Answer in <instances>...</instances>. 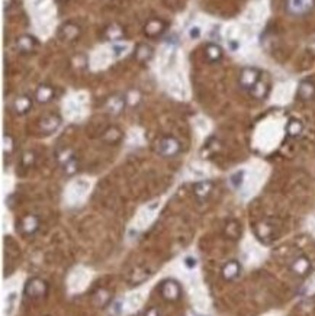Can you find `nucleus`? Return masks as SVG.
Instances as JSON below:
<instances>
[{"label":"nucleus","instance_id":"nucleus-1","mask_svg":"<svg viewBox=\"0 0 315 316\" xmlns=\"http://www.w3.org/2000/svg\"><path fill=\"white\" fill-rule=\"evenodd\" d=\"M49 290V286L48 283L41 278V277H31L26 283H25V287H24V293L28 299H42L47 296Z\"/></svg>","mask_w":315,"mask_h":316},{"label":"nucleus","instance_id":"nucleus-2","mask_svg":"<svg viewBox=\"0 0 315 316\" xmlns=\"http://www.w3.org/2000/svg\"><path fill=\"white\" fill-rule=\"evenodd\" d=\"M160 296L166 302H177L182 297V286L174 278H166L158 286Z\"/></svg>","mask_w":315,"mask_h":316},{"label":"nucleus","instance_id":"nucleus-3","mask_svg":"<svg viewBox=\"0 0 315 316\" xmlns=\"http://www.w3.org/2000/svg\"><path fill=\"white\" fill-rule=\"evenodd\" d=\"M58 162L63 168V171L67 176H74L79 170V159L74 156V153L69 148H64L63 151H60L57 154Z\"/></svg>","mask_w":315,"mask_h":316},{"label":"nucleus","instance_id":"nucleus-4","mask_svg":"<svg viewBox=\"0 0 315 316\" xmlns=\"http://www.w3.org/2000/svg\"><path fill=\"white\" fill-rule=\"evenodd\" d=\"M182 150V145L177 138L174 136H163L158 142L157 151L161 157L173 158L176 157Z\"/></svg>","mask_w":315,"mask_h":316},{"label":"nucleus","instance_id":"nucleus-5","mask_svg":"<svg viewBox=\"0 0 315 316\" xmlns=\"http://www.w3.org/2000/svg\"><path fill=\"white\" fill-rule=\"evenodd\" d=\"M262 79V71L256 67H245L241 70L240 77H238V83L241 86V89L250 91L259 81Z\"/></svg>","mask_w":315,"mask_h":316},{"label":"nucleus","instance_id":"nucleus-6","mask_svg":"<svg viewBox=\"0 0 315 316\" xmlns=\"http://www.w3.org/2000/svg\"><path fill=\"white\" fill-rule=\"evenodd\" d=\"M315 7V0H286V10L292 16H305Z\"/></svg>","mask_w":315,"mask_h":316},{"label":"nucleus","instance_id":"nucleus-7","mask_svg":"<svg viewBox=\"0 0 315 316\" xmlns=\"http://www.w3.org/2000/svg\"><path fill=\"white\" fill-rule=\"evenodd\" d=\"M40 225H41L40 218H38L37 215L29 213V215H25V216L21 219L18 229L21 231V234H22V235L31 237V235L37 234V231L40 229Z\"/></svg>","mask_w":315,"mask_h":316},{"label":"nucleus","instance_id":"nucleus-8","mask_svg":"<svg viewBox=\"0 0 315 316\" xmlns=\"http://www.w3.org/2000/svg\"><path fill=\"white\" fill-rule=\"evenodd\" d=\"M254 234H256V237L259 238L262 242H265V244L272 242L276 238L275 226L270 222H267V221L257 222L254 225Z\"/></svg>","mask_w":315,"mask_h":316},{"label":"nucleus","instance_id":"nucleus-9","mask_svg":"<svg viewBox=\"0 0 315 316\" xmlns=\"http://www.w3.org/2000/svg\"><path fill=\"white\" fill-rule=\"evenodd\" d=\"M311 267H313V264H311L310 258L305 257V255H299V257H296V258L291 263L289 270H291L295 276L305 277L310 274Z\"/></svg>","mask_w":315,"mask_h":316},{"label":"nucleus","instance_id":"nucleus-10","mask_svg":"<svg viewBox=\"0 0 315 316\" xmlns=\"http://www.w3.org/2000/svg\"><path fill=\"white\" fill-rule=\"evenodd\" d=\"M167 31V23L161 19H151L144 26V34L148 38H158Z\"/></svg>","mask_w":315,"mask_h":316},{"label":"nucleus","instance_id":"nucleus-11","mask_svg":"<svg viewBox=\"0 0 315 316\" xmlns=\"http://www.w3.org/2000/svg\"><path fill=\"white\" fill-rule=\"evenodd\" d=\"M298 97L302 102H311L315 99V83L313 80L305 79L298 84Z\"/></svg>","mask_w":315,"mask_h":316},{"label":"nucleus","instance_id":"nucleus-12","mask_svg":"<svg viewBox=\"0 0 315 316\" xmlns=\"http://www.w3.org/2000/svg\"><path fill=\"white\" fill-rule=\"evenodd\" d=\"M61 125V118L58 115H47L45 118L41 119L40 131L44 135H51L54 134Z\"/></svg>","mask_w":315,"mask_h":316},{"label":"nucleus","instance_id":"nucleus-13","mask_svg":"<svg viewBox=\"0 0 315 316\" xmlns=\"http://www.w3.org/2000/svg\"><path fill=\"white\" fill-rule=\"evenodd\" d=\"M32 106H34V100L28 94L18 96L13 100V105H12V108H13V111H15L16 115H26L32 109Z\"/></svg>","mask_w":315,"mask_h":316},{"label":"nucleus","instance_id":"nucleus-14","mask_svg":"<svg viewBox=\"0 0 315 316\" xmlns=\"http://www.w3.org/2000/svg\"><path fill=\"white\" fill-rule=\"evenodd\" d=\"M80 32L81 31H80L79 25H76L73 22H67L60 28L58 35L64 42H74L80 37Z\"/></svg>","mask_w":315,"mask_h":316},{"label":"nucleus","instance_id":"nucleus-15","mask_svg":"<svg viewBox=\"0 0 315 316\" xmlns=\"http://www.w3.org/2000/svg\"><path fill=\"white\" fill-rule=\"evenodd\" d=\"M15 45L21 54H32L38 46V41L35 40L32 35H22L16 40Z\"/></svg>","mask_w":315,"mask_h":316},{"label":"nucleus","instance_id":"nucleus-16","mask_svg":"<svg viewBox=\"0 0 315 316\" xmlns=\"http://www.w3.org/2000/svg\"><path fill=\"white\" fill-rule=\"evenodd\" d=\"M222 278L225 281H234L237 280L240 274H241V264L237 260H230L224 264L222 270H221Z\"/></svg>","mask_w":315,"mask_h":316},{"label":"nucleus","instance_id":"nucleus-17","mask_svg":"<svg viewBox=\"0 0 315 316\" xmlns=\"http://www.w3.org/2000/svg\"><path fill=\"white\" fill-rule=\"evenodd\" d=\"M125 109V97L121 94H114L106 102V111L111 115H119Z\"/></svg>","mask_w":315,"mask_h":316},{"label":"nucleus","instance_id":"nucleus-18","mask_svg":"<svg viewBox=\"0 0 315 316\" xmlns=\"http://www.w3.org/2000/svg\"><path fill=\"white\" fill-rule=\"evenodd\" d=\"M54 94H55V91L49 84H41V86H38L37 91H35V99H37L38 103L45 105V103H49L54 99Z\"/></svg>","mask_w":315,"mask_h":316},{"label":"nucleus","instance_id":"nucleus-19","mask_svg":"<svg viewBox=\"0 0 315 316\" xmlns=\"http://www.w3.org/2000/svg\"><path fill=\"white\" fill-rule=\"evenodd\" d=\"M212 189H214L212 181H209V180H202V181H197V183L194 184V195H195L196 199H199V200H205V199L211 195Z\"/></svg>","mask_w":315,"mask_h":316},{"label":"nucleus","instance_id":"nucleus-20","mask_svg":"<svg viewBox=\"0 0 315 316\" xmlns=\"http://www.w3.org/2000/svg\"><path fill=\"white\" fill-rule=\"evenodd\" d=\"M153 54H154L153 48L150 45H147V44H140L135 48V60L138 63H141V64L148 63L153 58Z\"/></svg>","mask_w":315,"mask_h":316},{"label":"nucleus","instance_id":"nucleus-21","mask_svg":"<svg viewBox=\"0 0 315 316\" xmlns=\"http://www.w3.org/2000/svg\"><path fill=\"white\" fill-rule=\"evenodd\" d=\"M205 58L208 63H218L222 58V48L218 44H208L205 46Z\"/></svg>","mask_w":315,"mask_h":316},{"label":"nucleus","instance_id":"nucleus-22","mask_svg":"<svg viewBox=\"0 0 315 316\" xmlns=\"http://www.w3.org/2000/svg\"><path fill=\"white\" fill-rule=\"evenodd\" d=\"M112 302V293L108 289H99L93 294V303L97 308H106Z\"/></svg>","mask_w":315,"mask_h":316},{"label":"nucleus","instance_id":"nucleus-23","mask_svg":"<svg viewBox=\"0 0 315 316\" xmlns=\"http://www.w3.org/2000/svg\"><path fill=\"white\" fill-rule=\"evenodd\" d=\"M122 136H123V135H122V131L119 129L118 126H109V128H106V131L103 132L102 139H103L106 144L115 145V144L121 142Z\"/></svg>","mask_w":315,"mask_h":316},{"label":"nucleus","instance_id":"nucleus-24","mask_svg":"<svg viewBox=\"0 0 315 316\" xmlns=\"http://www.w3.org/2000/svg\"><path fill=\"white\" fill-rule=\"evenodd\" d=\"M224 235L228 238V239H231V241L240 239L241 238V225L237 221H234V219L228 221L225 224V228H224Z\"/></svg>","mask_w":315,"mask_h":316},{"label":"nucleus","instance_id":"nucleus-25","mask_svg":"<svg viewBox=\"0 0 315 316\" xmlns=\"http://www.w3.org/2000/svg\"><path fill=\"white\" fill-rule=\"evenodd\" d=\"M304 132V123L299 119H291L286 125V134L289 138H298Z\"/></svg>","mask_w":315,"mask_h":316},{"label":"nucleus","instance_id":"nucleus-26","mask_svg":"<svg viewBox=\"0 0 315 316\" xmlns=\"http://www.w3.org/2000/svg\"><path fill=\"white\" fill-rule=\"evenodd\" d=\"M123 28L118 25V23H112L109 25L106 29H105V38L108 41H112V42H117V41L122 40L123 38Z\"/></svg>","mask_w":315,"mask_h":316},{"label":"nucleus","instance_id":"nucleus-27","mask_svg":"<svg viewBox=\"0 0 315 316\" xmlns=\"http://www.w3.org/2000/svg\"><path fill=\"white\" fill-rule=\"evenodd\" d=\"M267 93H269V84H267L266 81H263L262 79H260V81L250 90V94H251L254 99H257V100H263V99L267 96Z\"/></svg>","mask_w":315,"mask_h":316},{"label":"nucleus","instance_id":"nucleus-28","mask_svg":"<svg viewBox=\"0 0 315 316\" xmlns=\"http://www.w3.org/2000/svg\"><path fill=\"white\" fill-rule=\"evenodd\" d=\"M244 176H245V173L241 170V171H237V173H234V174L230 177V183H231V186H233L234 189H240V187L242 186Z\"/></svg>","mask_w":315,"mask_h":316},{"label":"nucleus","instance_id":"nucleus-29","mask_svg":"<svg viewBox=\"0 0 315 316\" xmlns=\"http://www.w3.org/2000/svg\"><path fill=\"white\" fill-rule=\"evenodd\" d=\"M3 150L6 156H12V153L15 151V141L10 135H4L3 138Z\"/></svg>","mask_w":315,"mask_h":316},{"label":"nucleus","instance_id":"nucleus-30","mask_svg":"<svg viewBox=\"0 0 315 316\" xmlns=\"http://www.w3.org/2000/svg\"><path fill=\"white\" fill-rule=\"evenodd\" d=\"M34 161H35V154H34L32 151L24 153V156H22V164H24L25 167H31V165L34 164Z\"/></svg>","mask_w":315,"mask_h":316},{"label":"nucleus","instance_id":"nucleus-31","mask_svg":"<svg viewBox=\"0 0 315 316\" xmlns=\"http://www.w3.org/2000/svg\"><path fill=\"white\" fill-rule=\"evenodd\" d=\"M200 34H202V31H200L199 26H192V28L189 29V37H191V40H197V38L200 37Z\"/></svg>","mask_w":315,"mask_h":316},{"label":"nucleus","instance_id":"nucleus-32","mask_svg":"<svg viewBox=\"0 0 315 316\" xmlns=\"http://www.w3.org/2000/svg\"><path fill=\"white\" fill-rule=\"evenodd\" d=\"M125 49H126V46L125 45H122V44H114L112 45V51H114V54L119 57L122 52H125Z\"/></svg>","mask_w":315,"mask_h":316},{"label":"nucleus","instance_id":"nucleus-33","mask_svg":"<svg viewBox=\"0 0 315 316\" xmlns=\"http://www.w3.org/2000/svg\"><path fill=\"white\" fill-rule=\"evenodd\" d=\"M143 316H160V311H158L157 308H150V309H147L144 312Z\"/></svg>","mask_w":315,"mask_h":316},{"label":"nucleus","instance_id":"nucleus-34","mask_svg":"<svg viewBox=\"0 0 315 316\" xmlns=\"http://www.w3.org/2000/svg\"><path fill=\"white\" fill-rule=\"evenodd\" d=\"M185 264H186L189 269H194V267L196 266V260H195L194 257H186V260H185Z\"/></svg>","mask_w":315,"mask_h":316},{"label":"nucleus","instance_id":"nucleus-35","mask_svg":"<svg viewBox=\"0 0 315 316\" xmlns=\"http://www.w3.org/2000/svg\"><path fill=\"white\" fill-rule=\"evenodd\" d=\"M238 46H240V44H238L237 41H231V42H230V48H231L233 51L238 49Z\"/></svg>","mask_w":315,"mask_h":316},{"label":"nucleus","instance_id":"nucleus-36","mask_svg":"<svg viewBox=\"0 0 315 316\" xmlns=\"http://www.w3.org/2000/svg\"><path fill=\"white\" fill-rule=\"evenodd\" d=\"M10 1H12V0H4V9H6V10L10 9Z\"/></svg>","mask_w":315,"mask_h":316},{"label":"nucleus","instance_id":"nucleus-37","mask_svg":"<svg viewBox=\"0 0 315 316\" xmlns=\"http://www.w3.org/2000/svg\"><path fill=\"white\" fill-rule=\"evenodd\" d=\"M61 1H67V0H61Z\"/></svg>","mask_w":315,"mask_h":316}]
</instances>
